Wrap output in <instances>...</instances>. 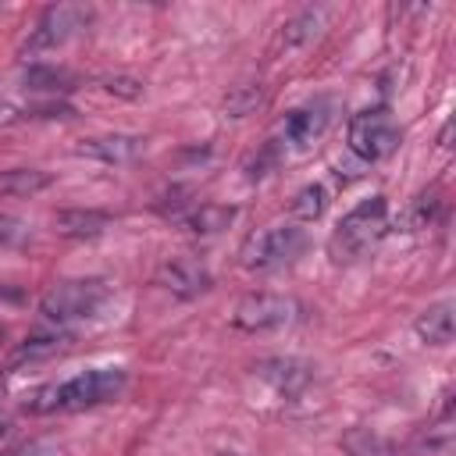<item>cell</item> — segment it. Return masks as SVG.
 <instances>
[{
    "instance_id": "2e32d148",
    "label": "cell",
    "mask_w": 456,
    "mask_h": 456,
    "mask_svg": "<svg viewBox=\"0 0 456 456\" xmlns=\"http://www.w3.org/2000/svg\"><path fill=\"white\" fill-rule=\"evenodd\" d=\"M46 185H50V175L36 167H14L0 175V192L7 196H32V192H43Z\"/></svg>"
},
{
    "instance_id": "ac0fdd59",
    "label": "cell",
    "mask_w": 456,
    "mask_h": 456,
    "mask_svg": "<svg viewBox=\"0 0 456 456\" xmlns=\"http://www.w3.org/2000/svg\"><path fill=\"white\" fill-rule=\"evenodd\" d=\"M342 442H346V449H349L353 456H395L392 445H388L381 435H374L370 428H353Z\"/></svg>"
},
{
    "instance_id": "4316f807",
    "label": "cell",
    "mask_w": 456,
    "mask_h": 456,
    "mask_svg": "<svg viewBox=\"0 0 456 456\" xmlns=\"http://www.w3.org/2000/svg\"><path fill=\"white\" fill-rule=\"evenodd\" d=\"M0 431H4V420H0Z\"/></svg>"
},
{
    "instance_id": "4fadbf2b",
    "label": "cell",
    "mask_w": 456,
    "mask_h": 456,
    "mask_svg": "<svg viewBox=\"0 0 456 456\" xmlns=\"http://www.w3.org/2000/svg\"><path fill=\"white\" fill-rule=\"evenodd\" d=\"M331 14H335V7H324V4L303 7L296 18H289V21H285V43H289V46H303V43L317 39V36L328 28Z\"/></svg>"
},
{
    "instance_id": "52a82bcc",
    "label": "cell",
    "mask_w": 456,
    "mask_h": 456,
    "mask_svg": "<svg viewBox=\"0 0 456 456\" xmlns=\"http://www.w3.org/2000/svg\"><path fill=\"white\" fill-rule=\"evenodd\" d=\"M331 110H335V103L324 100V96H317V100H310V103L289 110L285 121H281V146L292 150V153H306V150L328 132Z\"/></svg>"
},
{
    "instance_id": "cb8c5ba5",
    "label": "cell",
    "mask_w": 456,
    "mask_h": 456,
    "mask_svg": "<svg viewBox=\"0 0 456 456\" xmlns=\"http://www.w3.org/2000/svg\"><path fill=\"white\" fill-rule=\"evenodd\" d=\"M103 89L114 93V96H125V100H139L142 96V82L132 78V75H107L103 78Z\"/></svg>"
},
{
    "instance_id": "7a4b0ae2",
    "label": "cell",
    "mask_w": 456,
    "mask_h": 456,
    "mask_svg": "<svg viewBox=\"0 0 456 456\" xmlns=\"http://www.w3.org/2000/svg\"><path fill=\"white\" fill-rule=\"evenodd\" d=\"M388 228V200L385 196H367L360 200L331 232L328 239V256L331 264H353L360 260Z\"/></svg>"
},
{
    "instance_id": "ffe728a7",
    "label": "cell",
    "mask_w": 456,
    "mask_h": 456,
    "mask_svg": "<svg viewBox=\"0 0 456 456\" xmlns=\"http://www.w3.org/2000/svg\"><path fill=\"white\" fill-rule=\"evenodd\" d=\"M71 75L61 71V68H46V64H32L25 71V86L28 89H43V93H57V89H68Z\"/></svg>"
},
{
    "instance_id": "d4e9b609",
    "label": "cell",
    "mask_w": 456,
    "mask_h": 456,
    "mask_svg": "<svg viewBox=\"0 0 456 456\" xmlns=\"http://www.w3.org/2000/svg\"><path fill=\"white\" fill-rule=\"evenodd\" d=\"M50 452H53L50 445L36 442V445H25V449H18V452H11V456H50Z\"/></svg>"
},
{
    "instance_id": "484cf974",
    "label": "cell",
    "mask_w": 456,
    "mask_h": 456,
    "mask_svg": "<svg viewBox=\"0 0 456 456\" xmlns=\"http://www.w3.org/2000/svg\"><path fill=\"white\" fill-rule=\"evenodd\" d=\"M4 338H7V331H4V324H0V342H4Z\"/></svg>"
},
{
    "instance_id": "8fae6325",
    "label": "cell",
    "mask_w": 456,
    "mask_h": 456,
    "mask_svg": "<svg viewBox=\"0 0 456 456\" xmlns=\"http://www.w3.org/2000/svg\"><path fill=\"white\" fill-rule=\"evenodd\" d=\"M146 146L142 135H125V132H114V135H93V139H82L78 153L89 157V160H100V164H128L132 157H139Z\"/></svg>"
},
{
    "instance_id": "9c48e42d",
    "label": "cell",
    "mask_w": 456,
    "mask_h": 456,
    "mask_svg": "<svg viewBox=\"0 0 456 456\" xmlns=\"http://www.w3.org/2000/svg\"><path fill=\"white\" fill-rule=\"evenodd\" d=\"M157 281H160L171 296L192 299V296H200V292L210 289V271H207L200 260H192V256H171V260L160 264Z\"/></svg>"
},
{
    "instance_id": "d6986e66",
    "label": "cell",
    "mask_w": 456,
    "mask_h": 456,
    "mask_svg": "<svg viewBox=\"0 0 456 456\" xmlns=\"http://www.w3.org/2000/svg\"><path fill=\"white\" fill-rule=\"evenodd\" d=\"M260 103H264L260 86H235V89L224 96V114H228V118H246V114H253Z\"/></svg>"
},
{
    "instance_id": "ba28073f",
    "label": "cell",
    "mask_w": 456,
    "mask_h": 456,
    "mask_svg": "<svg viewBox=\"0 0 456 456\" xmlns=\"http://www.w3.org/2000/svg\"><path fill=\"white\" fill-rule=\"evenodd\" d=\"M232 321L242 331H274V328H285L296 321V303L278 292H256L235 306Z\"/></svg>"
},
{
    "instance_id": "6da1fadb",
    "label": "cell",
    "mask_w": 456,
    "mask_h": 456,
    "mask_svg": "<svg viewBox=\"0 0 456 456\" xmlns=\"http://www.w3.org/2000/svg\"><path fill=\"white\" fill-rule=\"evenodd\" d=\"M125 388V370L121 367H93L75 378H64L57 385L39 388L28 399L32 413H57V410H89L100 403H110Z\"/></svg>"
},
{
    "instance_id": "5bb4252c",
    "label": "cell",
    "mask_w": 456,
    "mask_h": 456,
    "mask_svg": "<svg viewBox=\"0 0 456 456\" xmlns=\"http://www.w3.org/2000/svg\"><path fill=\"white\" fill-rule=\"evenodd\" d=\"M413 328H417L420 342H428V346H445V342H452V328H456V321H452V303H449V299L431 303V306L417 317Z\"/></svg>"
},
{
    "instance_id": "5b68a950",
    "label": "cell",
    "mask_w": 456,
    "mask_h": 456,
    "mask_svg": "<svg viewBox=\"0 0 456 456\" xmlns=\"http://www.w3.org/2000/svg\"><path fill=\"white\" fill-rule=\"evenodd\" d=\"M399 135H403L399 132V121L388 114V107H370V110L353 114V121L346 128V146L360 160L374 164V160L388 157L399 146Z\"/></svg>"
},
{
    "instance_id": "8992f818",
    "label": "cell",
    "mask_w": 456,
    "mask_h": 456,
    "mask_svg": "<svg viewBox=\"0 0 456 456\" xmlns=\"http://www.w3.org/2000/svg\"><path fill=\"white\" fill-rule=\"evenodd\" d=\"M89 21H93V11L86 4H57V7H46L43 18L36 21V28L25 39V53H32V57L53 53L64 43H71L78 32H86Z\"/></svg>"
},
{
    "instance_id": "7402d4cb",
    "label": "cell",
    "mask_w": 456,
    "mask_h": 456,
    "mask_svg": "<svg viewBox=\"0 0 456 456\" xmlns=\"http://www.w3.org/2000/svg\"><path fill=\"white\" fill-rule=\"evenodd\" d=\"M435 207H438L435 192H420V196L413 200V207L406 210V224H410V232H417V228H428V221H431Z\"/></svg>"
},
{
    "instance_id": "30bf717a",
    "label": "cell",
    "mask_w": 456,
    "mask_h": 456,
    "mask_svg": "<svg viewBox=\"0 0 456 456\" xmlns=\"http://www.w3.org/2000/svg\"><path fill=\"white\" fill-rule=\"evenodd\" d=\"M253 370H256V378L267 381L278 395H299V392L314 381L310 363H303V360H296V356H271V360H260Z\"/></svg>"
},
{
    "instance_id": "9a60e30c",
    "label": "cell",
    "mask_w": 456,
    "mask_h": 456,
    "mask_svg": "<svg viewBox=\"0 0 456 456\" xmlns=\"http://www.w3.org/2000/svg\"><path fill=\"white\" fill-rule=\"evenodd\" d=\"M232 221H235V207H224V203H200V207H192V210L182 217V224H185L192 235H217V232H224Z\"/></svg>"
},
{
    "instance_id": "277c9868",
    "label": "cell",
    "mask_w": 456,
    "mask_h": 456,
    "mask_svg": "<svg viewBox=\"0 0 456 456\" xmlns=\"http://www.w3.org/2000/svg\"><path fill=\"white\" fill-rule=\"evenodd\" d=\"M303 249H306V232L303 228H296V224H271V228L253 232L242 242L239 256H242V267H249V271H271V267L292 264Z\"/></svg>"
},
{
    "instance_id": "603a6c76",
    "label": "cell",
    "mask_w": 456,
    "mask_h": 456,
    "mask_svg": "<svg viewBox=\"0 0 456 456\" xmlns=\"http://www.w3.org/2000/svg\"><path fill=\"white\" fill-rule=\"evenodd\" d=\"M32 235V228L21 221V217H11V214H0V246H18Z\"/></svg>"
},
{
    "instance_id": "e0dca14e",
    "label": "cell",
    "mask_w": 456,
    "mask_h": 456,
    "mask_svg": "<svg viewBox=\"0 0 456 456\" xmlns=\"http://www.w3.org/2000/svg\"><path fill=\"white\" fill-rule=\"evenodd\" d=\"M324 207H328V189H324L321 182L303 185V189L296 192V200H292V214H296L299 221H317V217L324 214Z\"/></svg>"
},
{
    "instance_id": "7c38bea8",
    "label": "cell",
    "mask_w": 456,
    "mask_h": 456,
    "mask_svg": "<svg viewBox=\"0 0 456 456\" xmlns=\"http://www.w3.org/2000/svg\"><path fill=\"white\" fill-rule=\"evenodd\" d=\"M53 228L68 239H96L110 228V214H103V210H61V214H53Z\"/></svg>"
},
{
    "instance_id": "3957f363",
    "label": "cell",
    "mask_w": 456,
    "mask_h": 456,
    "mask_svg": "<svg viewBox=\"0 0 456 456\" xmlns=\"http://www.w3.org/2000/svg\"><path fill=\"white\" fill-rule=\"evenodd\" d=\"M110 296L114 289L103 278H68V281H57L43 296L39 314L57 328H71V324L93 321L110 303Z\"/></svg>"
},
{
    "instance_id": "44dd1931",
    "label": "cell",
    "mask_w": 456,
    "mask_h": 456,
    "mask_svg": "<svg viewBox=\"0 0 456 456\" xmlns=\"http://www.w3.org/2000/svg\"><path fill=\"white\" fill-rule=\"evenodd\" d=\"M61 342H64V335H32V338H25V346L18 349V360L50 356V353H57V349H61Z\"/></svg>"
}]
</instances>
